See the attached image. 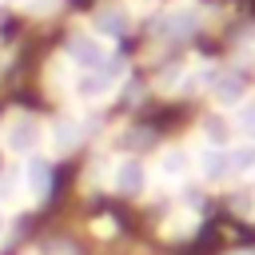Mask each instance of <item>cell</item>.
I'll return each mask as SVG.
<instances>
[{"label": "cell", "instance_id": "obj_14", "mask_svg": "<svg viewBox=\"0 0 255 255\" xmlns=\"http://www.w3.org/2000/svg\"><path fill=\"white\" fill-rule=\"evenodd\" d=\"M76 135H80V131H76L72 124H60V143H64V147H68V143H76Z\"/></svg>", "mask_w": 255, "mask_h": 255}, {"label": "cell", "instance_id": "obj_2", "mask_svg": "<svg viewBox=\"0 0 255 255\" xmlns=\"http://www.w3.org/2000/svg\"><path fill=\"white\" fill-rule=\"evenodd\" d=\"M243 72H215L211 76V92L219 104H243Z\"/></svg>", "mask_w": 255, "mask_h": 255}, {"label": "cell", "instance_id": "obj_3", "mask_svg": "<svg viewBox=\"0 0 255 255\" xmlns=\"http://www.w3.org/2000/svg\"><path fill=\"white\" fill-rule=\"evenodd\" d=\"M143 179H147V175H143V163H139V159H124V163L116 167V175H112V183H116L120 195H135V191L143 187Z\"/></svg>", "mask_w": 255, "mask_h": 255}, {"label": "cell", "instance_id": "obj_7", "mask_svg": "<svg viewBox=\"0 0 255 255\" xmlns=\"http://www.w3.org/2000/svg\"><path fill=\"white\" fill-rule=\"evenodd\" d=\"M96 28H100L104 36H124V32H128V16H124L120 8H100V12H96Z\"/></svg>", "mask_w": 255, "mask_h": 255}, {"label": "cell", "instance_id": "obj_9", "mask_svg": "<svg viewBox=\"0 0 255 255\" xmlns=\"http://www.w3.org/2000/svg\"><path fill=\"white\" fill-rule=\"evenodd\" d=\"M227 159H231V171H255V147L251 143H243V147H231L227 151Z\"/></svg>", "mask_w": 255, "mask_h": 255}, {"label": "cell", "instance_id": "obj_11", "mask_svg": "<svg viewBox=\"0 0 255 255\" xmlns=\"http://www.w3.org/2000/svg\"><path fill=\"white\" fill-rule=\"evenodd\" d=\"M239 128H243L247 135H255V100H243V104H239Z\"/></svg>", "mask_w": 255, "mask_h": 255}, {"label": "cell", "instance_id": "obj_10", "mask_svg": "<svg viewBox=\"0 0 255 255\" xmlns=\"http://www.w3.org/2000/svg\"><path fill=\"white\" fill-rule=\"evenodd\" d=\"M104 88H108V80H104L100 72H88V76H80V88H76V92H80V96H100Z\"/></svg>", "mask_w": 255, "mask_h": 255}, {"label": "cell", "instance_id": "obj_15", "mask_svg": "<svg viewBox=\"0 0 255 255\" xmlns=\"http://www.w3.org/2000/svg\"><path fill=\"white\" fill-rule=\"evenodd\" d=\"M0 231H4V215H0Z\"/></svg>", "mask_w": 255, "mask_h": 255}, {"label": "cell", "instance_id": "obj_13", "mask_svg": "<svg viewBox=\"0 0 255 255\" xmlns=\"http://www.w3.org/2000/svg\"><path fill=\"white\" fill-rule=\"evenodd\" d=\"M207 139L219 147V143L227 139V124H223V120H207Z\"/></svg>", "mask_w": 255, "mask_h": 255}, {"label": "cell", "instance_id": "obj_1", "mask_svg": "<svg viewBox=\"0 0 255 255\" xmlns=\"http://www.w3.org/2000/svg\"><path fill=\"white\" fill-rule=\"evenodd\" d=\"M68 56H72V64H80L84 72H96L100 60H104V48H100L92 36H72V40H68Z\"/></svg>", "mask_w": 255, "mask_h": 255}, {"label": "cell", "instance_id": "obj_6", "mask_svg": "<svg viewBox=\"0 0 255 255\" xmlns=\"http://www.w3.org/2000/svg\"><path fill=\"white\" fill-rule=\"evenodd\" d=\"M28 187H32L36 199H44L52 191V167L44 159H28Z\"/></svg>", "mask_w": 255, "mask_h": 255}, {"label": "cell", "instance_id": "obj_8", "mask_svg": "<svg viewBox=\"0 0 255 255\" xmlns=\"http://www.w3.org/2000/svg\"><path fill=\"white\" fill-rule=\"evenodd\" d=\"M159 32L163 36H191L195 32V12H171V16H163Z\"/></svg>", "mask_w": 255, "mask_h": 255}, {"label": "cell", "instance_id": "obj_5", "mask_svg": "<svg viewBox=\"0 0 255 255\" xmlns=\"http://www.w3.org/2000/svg\"><path fill=\"white\" fill-rule=\"evenodd\" d=\"M199 167H203V175H207V179H227V175H231L227 147H207V151H203V159H199Z\"/></svg>", "mask_w": 255, "mask_h": 255}, {"label": "cell", "instance_id": "obj_12", "mask_svg": "<svg viewBox=\"0 0 255 255\" xmlns=\"http://www.w3.org/2000/svg\"><path fill=\"white\" fill-rule=\"evenodd\" d=\"M183 167H187L183 151H167L163 155V175H183Z\"/></svg>", "mask_w": 255, "mask_h": 255}, {"label": "cell", "instance_id": "obj_4", "mask_svg": "<svg viewBox=\"0 0 255 255\" xmlns=\"http://www.w3.org/2000/svg\"><path fill=\"white\" fill-rule=\"evenodd\" d=\"M36 143H40V124H36V120H28V116H24V120H16V124H12V131H8V147H12V151H32Z\"/></svg>", "mask_w": 255, "mask_h": 255}]
</instances>
